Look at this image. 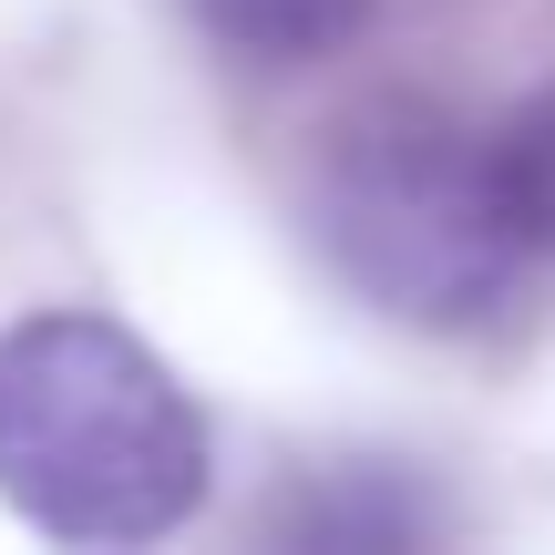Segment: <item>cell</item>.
<instances>
[{"instance_id":"obj_3","label":"cell","mask_w":555,"mask_h":555,"mask_svg":"<svg viewBox=\"0 0 555 555\" xmlns=\"http://www.w3.org/2000/svg\"><path fill=\"white\" fill-rule=\"evenodd\" d=\"M288 535H309V545H422V535H442V515L412 483H391V463H339V474H319L298 494Z\"/></svg>"},{"instance_id":"obj_2","label":"cell","mask_w":555,"mask_h":555,"mask_svg":"<svg viewBox=\"0 0 555 555\" xmlns=\"http://www.w3.org/2000/svg\"><path fill=\"white\" fill-rule=\"evenodd\" d=\"M309 227L330 268L412 330H483L535 258L504 196V155L433 103H371L339 124L309 185Z\"/></svg>"},{"instance_id":"obj_1","label":"cell","mask_w":555,"mask_h":555,"mask_svg":"<svg viewBox=\"0 0 555 555\" xmlns=\"http://www.w3.org/2000/svg\"><path fill=\"white\" fill-rule=\"evenodd\" d=\"M0 504L52 545H155L206 504V412L134 330L41 309L0 330Z\"/></svg>"},{"instance_id":"obj_5","label":"cell","mask_w":555,"mask_h":555,"mask_svg":"<svg viewBox=\"0 0 555 555\" xmlns=\"http://www.w3.org/2000/svg\"><path fill=\"white\" fill-rule=\"evenodd\" d=\"M494 155H504V196H515V217H525V247L555 258V82L494 134Z\"/></svg>"},{"instance_id":"obj_4","label":"cell","mask_w":555,"mask_h":555,"mask_svg":"<svg viewBox=\"0 0 555 555\" xmlns=\"http://www.w3.org/2000/svg\"><path fill=\"white\" fill-rule=\"evenodd\" d=\"M196 21L247 62H330L360 41L371 0H196Z\"/></svg>"}]
</instances>
